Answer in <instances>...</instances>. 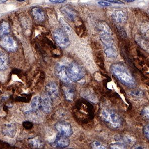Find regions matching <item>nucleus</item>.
I'll return each mask as SVG.
<instances>
[{"label": "nucleus", "instance_id": "obj_1", "mask_svg": "<svg viewBox=\"0 0 149 149\" xmlns=\"http://www.w3.org/2000/svg\"><path fill=\"white\" fill-rule=\"evenodd\" d=\"M110 71L117 79L129 88H134L136 85L134 77L125 66L119 63H115L110 67Z\"/></svg>", "mask_w": 149, "mask_h": 149}, {"label": "nucleus", "instance_id": "obj_2", "mask_svg": "<svg viewBox=\"0 0 149 149\" xmlns=\"http://www.w3.org/2000/svg\"><path fill=\"white\" fill-rule=\"evenodd\" d=\"M102 117L110 127L113 129H118L122 125V119L115 112L109 109L102 110Z\"/></svg>", "mask_w": 149, "mask_h": 149}, {"label": "nucleus", "instance_id": "obj_3", "mask_svg": "<svg viewBox=\"0 0 149 149\" xmlns=\"http://www.w3.org/2000/svg\"><path fill=\"white\" fill-rule=\"evenodd\" d=\"M67 74L69 80L77 82L81 80L85 75L83 67L76 62H72L66 68Z\"/></svg>", "mask_w": 149, "mask_h": 149}, {"label": "nucleus", "instance_id": "obj_4", "mask_svg": "<svg viewBox=\"0 0 149 149\" xmlns=\"http://www.w3.org/2000/svg\"><path fill=\"white\" fill-rule=\"evenodd\" d=\"M0 45L3 49L10 52H15L18 48L17 42L8 34L0 36Z\"/></svg>", "mask_w": 149, "mask_h": 149}, {"label": "nucleus", "instance_id": "obj_5", "mask_svg": "<svg viewBox=\"0 0 149 149\" xmlns=\"http://www.w3.org/2000/svg\"><path fill=\"white\" fill-rule=\"evenodd\" d=\"M56 43L62 48H66L70 45V41L66 32L62 29H57L54 32Z\"/></svg>", "mask_w": 149, "mask_h": 149}, {"label": "nucleus", "instance_id": "obj_6", "mask_svg": "<svg viewBox=\"0 0 149 149\" xmlns=\"http://www.w3.org/2000/svg\"><path fill=\"white\" fill-rule=\"evenodd\" d=\"M56 130L59 133L69 137L73 134V130L71 124L68 122L62 121L57 122L55 125Z\"/></svg>", "mask_w": 149, "mask_h": 149}, {"label": "nucleus", "instance_id": "obj_7", "mask_svg": "<svg viewBox=\"0 0 149 149\" xmlns=\"http://www.w3.org/2000/svg\"><path fill=\"white\" fill-rule=\"evenodd\" d=\"M1 131L3 135L13 138L16 135L17 127L15 124L13 123L5 124L2 126Z\"/></svg>", "mask_w": 149, "mask_h": 149}, {"label": "nucleus", "instance_id": "obj_8", "mask_svg": "<svg viewBox=\"0 0 149 149\" xmlns=\"http://www.w3.org/2000/svg\"><path fill=\"white\" fill-rule=\"evenodd\" d=\"M31 15L34 20L38 22H42L46 17L44 10L39 7L32 8L31 10Z\"/></svg>", "mask_w": 149, "mask_h": 149}, {"label": "nucleus", "instance_id": "obj_9", "mask_svg": "<svg viewBox=\"0 0 149 149\" xmlns=\"http://www.w3.org/2000/svg\"><path fill=\"white\" fill-rule=\"evenodd\" d=\"M60 11L64 15L65 17L70 21L73 22L76 17V13L69 5L64 6L61 7Z\"/></svg>", "mask_w": 149, "mask_h": 149}, {"label": "nucleus", "instance_id": "obj_10", "mask_svg": "<svg viewBox=\"0 0 149 149\" xmlns=\"http://www.w3.org/2000/svg\"><path fill=\"white\" fill-rule=\"evenodd\" d=\"M51 99L47 94L41 97V109L45 113H49L51 112Z\"/></svg>", "mask_w": 149, "mask_h": 149}, {"label": "nucleus", "instance_id": "obj_11", "mask_svg": "<svg viewBox=\"0 0 149 149\" xmlns=\"http://www.w3.org/2000/svg\"><path fill=\"white\" fill-rule=\"evenodd\" d=\"M104 52L107 57L111 59H115L118 56V52L115 45L113 43L104 45Z\"/></svg>", "mask_w": 149, "mask_h": 149}, {"label": "nucleus", "instance_id": "obj_12", "mask_svg": "<svg viewBox=\"0 0 149 149\" xmlns=\"http://www.w3.org/2000/svg\"><path fill=\"white\" fill-rule=\"evenodd\" d=\"M54 144L57 147L66 148L69 145V139L67 136L59 133L56 137Z\"/></svg>", "mask_w": 149, "mask_h": 149}, {"label": "nucleus", "instance_id": "obj_13", "mask_svg": "<svg viewBox=\"0 0 149 149\" xmlns=\"http://www.w3.org/2000/svg\"><path fill=\"white\" fill-rule=\"evenodd\" d=\"M56 74L58 78L65 83H69V79L68 78V75L67 74L66 67L64 66H57L56 68Z\"/></svg>", "mask_w": 149, "mask_h": 149}, {"label": "nucleus", "instance_id": "obj_14", "mask_svg": "<svg viewBox=\"0 0 149 149\" xmlns=\"http://www.w3.org/2000/svg\"><path fill=\"white\" fill-rule=\"evenodd\" d=\"M46 91L49 97L51 98H56L59 95V90L57 85L54 82H50L46 86Z\"/></svg>", "mask_w": 149, "mask_h": 149}, {"label": "nucleus", "instance_id": "obj_15", "mask_svg": "<svg viewBox=\"0 0 149 149\" xmlns=\"http://www.w3.org/2000/svg\"><path fill=\"white\" fill-rule=\"evenodd\" d=\"M127 14L124 10H118L114 11L112 14V17L117 23H123L127 19Z\"/></svg>", "mask_w": 149, "mask_h": 149}, {"label": "nucleus", "instance_id": "obj_16", "mask_svg": "<svg viewBox=\"0 0 149 149\" xmlns=\"http://www.w3.org/2000/svg\"><path fill=\"white\" fill-rule=\"evenodd\" d=\"M115 139L117 142L122 143L125 145H132L135 143L134 138L127 136L117 135L115 137Z\"/></svg>", "mask_w": 149, "mask_h": 149}, {"label": "nucleus", "instance_id": "obj_17", "mask_svg": "<svg viewBox=\"0 0 149 149\" xmlns=\"http://www.w3.org/2000/svg\"><path fill=\"white\" fill-rule=\"evenodd\" d=\"M31 108L34 112L39 111L41 109V97L36 96L32 99L31 103Z\"/></svg>", "mask_w": 149, "mask_h": 149}, {"label": "nucleus", "instance_id": "obj_18", "mask_svg": "<svg viewBox=\"0 0 149 149\" xmlns=\"http://www.w3.org/2000/svg\"><path fill=\"white\" fill-rule=\"evenodd\" d=\"M8 58L7 55L4 53L0 52V70L3 71L6 69L8 66Z\"/></svg>", "mask_w": 149, "mask_h": 149}, {"label": "nucleus", "instance_id": "obj_19", "mask_svg": "<svg viewBox=\"0 0 149 149\" xmlns=\"http://www.w3.org/2000/svg\"><path fill=\"white\" fill-rule=\"evenodd\" d=\"M64 92L65 97L68 101H72L74 97V90L71 87L66 86L63 88Z\"/></svg>", "mask_w": 149, "mask_h": 149}, {"label": "nucleus", "instance_id": "obj_20", "mask_svg": "<svg viewBox=\"0 0 149 149\" xmlns=\"http://www.w3.org/2000/svg\"><path fill=\"white\" fill-rule=\"evenodd\" d=\"M10 32V27L8 22L3 21L0 23V36L9 34Z\"/></svg>", "mask_w": 149, "mask_h": 149}, {"label": "nucleus", "instance_id": "obj_21", "mask_svg": "<svg viewBox=\"0 0 149 149\" xmlns=\"http://www.w3.org/2000/svg\"><path fill=\"white\" fill-rule=\"evenodd\" d=\"M136 40L138 44L146 51L149 52V42L140 36H136Z\"/></svg>", "mask_w": 149, "mask_h": 149}, {"label": "nucleus", "instance_id": "obj_22", "mask_svg": "<svg viewBox=\"0 0 149 149\" xmlns=\"http://www.w3.org/2000/svg\"><path fill=\"white\" fill-rule=\"evenodd\" d=\"M31 147L36 149H41L43 147V143L38 137L34 138L29 141Z\"/></svg>", "mask_w": 149, "mask_h": 149}, {"label": "nucleus", "instance_id": "obj_23", "mask_svg": "<svg viewBox=\"0 0 149 149\" xmlns=\"http://www.w3.org/2000/svg\"><path fill=\"white\" fill-rule=\"evenodd\" d=\"M140 31L143 36L149 39V22H144L140 26Z\"/></svg>", "mask_w": 149, "mask_h": 149}, {"label": "nucleus", "instance_id": "obj_24", "mask_svg": "<svg viewBox=\"0 0 149 149\" xmlns=\"http://www.w3.org/2000/svg\"><path fill=\"white\" fill-rule=\"evenodd\" d=\"M83 94V97L87 99L90 102H95L97 101V98L95 95L93 94V93L91 92L89 90H86L83 93H82Z\"/></svg>", "mask_w": 149, "mask_h": 149}, {"label": "nucleus", "instance_id": "obj_25", "mask_svg": "<svg viewBox=\"0 0 149 149\" xmlns=\"http://www.w3.org/2000/svg\"><path fill=\"white\" fill-rule=\"evenodd\" d=\"M59 21L60 23L61 24V26L63 27V30L65 32H69L71 31V27L69 26V24L62 18H60Z\"/></svg>", "mask_w": 149, "mask_h": 149}, {"label": "nucleus", "instance_id": "obj_26", "mask_svg": "<svg viewBox=\"0 0 149 149\" xmlns=\"http://www.w3.org/2000/svg\"><path fill=\"white\" fill-rule=\"evenodd\" d=\"M110 147L111 149H125L127 146L122 143L117 142L114 144H111Z\"/></svg>", "mask_w": 149, "mask_h": 149}, {"label": "nucleus", "instance_id": "obj_27", "mask_svg": "<svg viewBox=\"0 0 149 149\" xmlns=\"http://www.w3.org/2000/svg\"><path fill=\"white\" fill-rule=\"evenodd\" d=\"M92 147L93 149H107V147L98 141H95L92 144Z\"/></svg>", "mask_w": 149, "mask_h": 149}, {"label": "nucleus", "instance_id": "obj_28", "mask_svg": "<svg viewBox=\"0 0 149 149\" xmlns=\"http://www.w3.org/2000/svg\"><path fill=\"white\" fill-rule=\"evenodd\" d=\"M130 94L132 96H134L137 97H142L143 95V93L139 90H136V91H133L131 92Z\"/></svg>", "mask_w": 149, "mask_h": 149}, {"label": "nucleus", "instance_id": "obj_29", "mask_svg": "<svg viewBox=\"0 0 149 149\" xmlns=\"http://www.w3.org/2000/svg\"><path fill=\"white\" fill-rule=\"evenodd\" d=\"M142 115L146 118L149 119V106L145 107L142 111Z\"/></svg>", "mask_w": 149, "mask_h": 149}, {"label": "nucleus", "instance_id": "obj_30", "mask_svg": "<svg viewBox=\"0 0 149 149\" xmlns=\"http://www.w3.org/2000/svg\"><path fill=\"white\" fill-rule=\"evenodd\" d=\"M143 132L146 137L149 140V124L145 126L143 129Z\"/></svg>", "mask_w": 149, "mask_h": 149}, {"label": "nucleus", "instance_id": "obj_31", "mask_svg": "<svg viewBox=\"0 0 149 149\" xmlns=\"http://www.w3.org/2000/svg\"><path fill=\"white\" fill-rule=\"evenodd\" d=\"M99 5L101 6H103V7H109V6H111L112 5L111 3L107 2H102V1H100L97 3Z\"/></svg>", "mask_w": 149, "mask_h": 149}, {"label": "nucleus", "instance_id": "obj_32", "mask_svg": "<svg viewBox=\"0 0 149 149\" xmlns=\"http://www.w3.org/2000/svg\"><path fill=\"white\" fill-rule=\"evenodd\" d=\"M100 1H105L109 3H117V4H123V2H121L119 0H100Z\"/></svg>", "mask_w": 149, "mask_h": 149}, {"label": "nucleus", "instance_id": "obj_33", "mask_svg": "<svg viewBox=\"0 0 149 149\" xmlns=\"http://www.w3.org/2000/svg\"><path fill=\"white\" fill-rule=\"evenodd\" d=\"M49 1L53 3H62L66 2V0H49Z\"/></svg>", "mask_w": 149, "mask_h": 149}, {"label": "nucleus", "instance_id": "obj_34", "mask_svg": "<svg viewBox=\"0 0 149 149\" xmlns=\"http://www.w3.org/2000/svg\"><path fill=\"white\" fill-rule=\"evenodd\" d=\"M123 1H124L127 3H133L135 1V0H123Z\"/></svg>", "mask_w": 149, "mask_h": 149}, {"label": "nucleus", "instance_id": "obj_35", "mask_svg": "<svg viewBox=\"0 0 149 149\" xmlns=\"http://www.w3.org/2000/svg\"><path fill=\"white\" fill-rule=\"evenodd\" d=\"M8 0H0V3H4L7 2Z\"/></svg>", "mask_w": 149, "mask_h": 149}, {"label": "nucleus", "instance_id": "obj_36", "mask_svg": "<svg viewBox=\"0 0 149 149\" xmlns=\"http://www.w3.org/2000/svg\"><path fill=\"white\" fill-rule=\"evenodd\" d=\"M16 1H17V2H24V1H26V0H16Z\"/></svg>", "mask_w": 149, "mask_h": 149}, {"label": "nucleus", "instance_id": "obj_37", "mask_svg": "<svg viewBox=\"0 0 149 149\" xmlns=\"http://www.w3.org/2000/svg\"><path fill=\"white\" fill-rule=\"evenodd\" d=\"M148 14H149V10H148Z\"/></svg>", "mask_w": 149, "mask_h": 149}]
</instances>
